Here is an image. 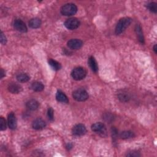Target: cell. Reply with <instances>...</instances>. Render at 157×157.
I'll return each mask as SVG.
<instances>
[{
    "instance_id": "1",
    "label": "cell",
    "mask_w": 157,
    "mask_h": 157,
    "mask_svg": "<svg viewBox=\"0 0 157 157\" xmlns=\"http://www.w3.org/2000/svg\"><path fill=\"white\" fill-rule=\"evenodd\" d=\"M132 19L129 17H123L118 22L115 27V34L119 35L122 33L132 23Z\"/></svg>"
},
{
    "instance_id": "2",
    "label": "cell",
    "mask_w": 157,
    "mask_h": 157,
    "mask_svg": "<svg viewBox=\"0 0 157 157\" xmlns=\"http://www.w3.org/2000/svg\"><path fill=\"white\" fill-rule=\"evenodd\" d=\"M61 14L65 16H71L74 15L77 11V6L73 3H68L63 6L61 8Z\"/></svg>"
},
{
    "instance_id": "3",
    "label": "cell",
    "mask_w": 157,
    "mask_h": 157,
    "mask_svg": "<svg viewBox=\"0 0 157 157\" xmlns=\"http://www.w3.org/2000/svg\"><path fill=\"white\" fill-rule=\"evenodd\" d=\"M87 71L84 68L77 67L71 72V76L76 81H81L85 77Z\"/></svg>"
},
{
    "instance_id": "4",
    "label": "cell",
    "mask_w": 157,
    "mask_h": 157,
    "mask_svg": "<svg viewBox=\"0 0 157 157\" xmlns=\"http://www.w3.org/2000/svg\"><path fill=\"white\" fill-rule=\"evenodd\" d=\"M87 91L84 89H77L73 93V97L77 101H85L88 98Z\"/></svg>"
},
{
    "instance_id": "5",
    "label": "cell",
    "mask_w": 157,
    "mask_h": 157,
    "mask_svg": "<svg viewBox=\"0 0 157 157\" xmlns=\"http://www.w3.org/2000/svg\"><path fill=\"white\" fill-rule=\"evenodd\" d=\"M80 25V22L76 18H70L64 22V26L67 28L73 30L77 29Z\"/></svg>"
},
{
    "instance_id": "6",
    "label": "cell",
    "mask_w": 157,
    "mask_h": 157,
    "mask_svg": "<svg viewBox=\"0 0 157 157\" xmlns=\"http://www.w3.org/2000/svg\"><path fill=\"white\" fill-rule=\"evenodd\" d=\"M73 134L77 136H81L84 135L87 133V129L83 124H77L75 125L72 130Z\"/></svg>"
},
{
    "instance_id": "7",
    "label": "cell",
    "mask_w": 157,
    "mask_h": 157,
    "mask_svg": "<svg viewBox=\"0 0 157 157\" xmlns=\"http://www.w3.org/2000/svg\"><path fill=\"white\" fill-rule=\"evenodd\" d=\"M67 44L70 49L73 50H77L82 47L83 43L80 39H72L68 42Z\"/></svg>"
},
{
    "instance_id": "8",
    "label": "cell",
    "mask_w": 157,
    "mask_h": 157,
    "mask_svg": "<svg viewBox=\"0 0 157 157\" xmlns=\"http://www.w3.org/2000/svg\"><path fill=\"white\" fill-rule=\"evenodd\" d=\"M14 27L16 30L21 33L27 32V27L25 23L21 20L17 19L14 21Z\"/></svg>"
},
{
    "instance_id": "9",
    "label": "cell",
    "mask_w": 157,
    "mask_h": 157,
    "mask_svg": "<svg viewBox=\"0 0 157 157\" xmlns=\"http://www.w3.org/2000/svg\"><path fill=\"white\" fill-rule=\"evenodd\" d=\"M7 124L11 129H15L17 128V119L15 114L13 112H10L8 115Z\"/></svg>"
},
{
    "instance_id": "10",
    "label": "cell",
    "mask_w": 157,
    "mask_h": 157,
    "mask_svg": "<svg viewBox=\"0 0 157 157\" xmlns=\"http://www.w3.org/2000/svg\"><path fill=\"white\" fill-rule=\"evenodd\" d=\"M46 126V123L41 118L34 120L32 123V126L34 129L41 130L44 129Z\"/></svg>"
},
{
    "instance_id": "11",
    "label": "cell",
    "mask_w": 157,
    "mask_h": 157,
    "mask_svg": "<svg viewBox=\"0 0 157 157\" xmlns=\"http://www.w3.org/2000/svg\"><path fill=\"white\" fill-rule=\"evenodd\" d=\"M8 90L13 94H18L22 91V87L17 83H11L8 85Z\"/></svg>"
},
{
    "instance_id": "12",
    "label": "cell",
    "mask_w": 157,
    "mask_h": 157,
    "mask_svg": "<svg viewBox=\"0 0 157 157\" xmlns=\"http://www.w3.org/2000/svg\"><path fill=\"white\" fill-rule=\"evenodd\" d=\"M88 64L90 67V68L91 69L93 72L96 73L98 71V65L97 63V61H96L95 58L93 57H90L88 58Z\"/></svg>"
},
{
    "instance_id": "13",
    "label": "cell",
    "mask_w": 157,
    "mask_h": 157,
    "mask_svg": "<svg viewBox=\"0 0 157 157\" xmlns=\"http://www.w3.org/2000/svg\"><path fill=\"white\" fill-rule=\"evenodd\" d=\"M26 106L31 111H35L38 109L39 106V103L35 99H31L26 104Z\"/></svg>"
},
{
    "instance_id": "14",
    "label": "cell",
    "mask_w": 157,
    "mask_h": 157,
    "mask_svg": "<svg viewBox=\"0 0 157 157\" xmlns=\"http://www.w3.org/2000/svg\"><path fill=\"white\" fill-rule=\"evenodd\" d=\"M91 129L94 132L96 133H102L105 129V126L101 122H97L94 123L91 126Z\"/></svg>"
},
{
    "instance_id": "15",
    "label": "cell",
    "mask_w": 157,
    "mask_h": 157,
    "mask_svg": "<svg viewBox=\"0 0 157 157\" xmlns=\"http://www.w3.org/2000/svg\"><path fill=\"white\" fill-rule=\"evenodd\" d=\"M56 99L58 101L63 103H68L69 100L67 95L61 91H58L56 94Z\"/></svg>"
},
{
    "instance_id": "16",
    "label": "cell",
    "mask_w": 157,
    "mask_h": 157,
    "mask_svg": "<svg viewBox=\"0 0 157 157\" xmlns=\"http://www.w3.org/2000/svg\"><path fill=\"white\" fill-rule=\"evenodd\" d=\"M41 20L38 18H34L30 20L29 27L33 29H36L41 27Z\"/></svg>"
},
{
    "instance_id": "17",
    "label": "cell",
    "mask_w": 157,
    "mask_h": 157,
    "mask_svg": "<svg viewBox=\"0 0 157 157\" xmlns=\"http://www.w3.org/2000/svg\"><path fill=\"white\" fill-rule=\"evenodd\" d=\"M135 31L138 38V40L139 42L142 44H144V37L143 33L142 31V28L141 27V26L139 25H136L135 27Z\"/></svg>"
},
{
    "instance_id": "18",
    "label": "cell",
    "mask_w": 157,
    "mask_h": 157,
    "mask_svg": "<svg viewBox=\"0 0 157 157\" xmlns=\"http://www.w3.org/2000/svg\"><path fill=\"white\" fill-rule=\"evenodd\" d=\"M31 88L34 91L39 92V91H42L44 90V86L43 84V83L40 82H34L32 83L31 85Z\"/></svg>"
},
{
    "instance_id": "19",
    "label": "cell",
    "mask_w": 157,
    "mask_h": 157,
    "mask_svg": "<svg viewBox=\"0 0 157 157\" xmlns=\"http://www.w3.org/2000/svg\"><path fill=\"white\" fill-rule=\"evenodd\" d=\"M119 99L122 102H127L130 99L129 94L125 90L121 91L118 95Z\"/></svg>"
},
{
    "instance_id": "20",
    "label": "cell",
    "mask_w": 157,
    "mask_h": 157,
    "mask_svg": "<svg viewBox=\"0 0 157 157\" xmlns=\"http://www.w3.org/2000/svg\"><path fill=\"white\" fill-rule=\"evenodd\" d=\"M49 64L51 67V68L55 71H58L61 68V66L60 63H58V61L55 60H52V59H50L49 60Z\"/></svg>"
},
{
    "instance_id": "21",
    "label": "cell",
    "mask_w": 157,
    "mask_h": 157,
    "mask_svg": "<svg viewBox=\"0 0 157 157\" xmlns=\"http://www.w3.org/2000/svg\"><path fill=\"white\" fill-rule=\"evenodd\" d=\"M17 79L20 82H27L30 80V76L25 73H21L17 76Z\"/></svg>"
},
{
    "instance_id": "22",
    "label": "cell",
    "mask_w": 157,
    "mask_h": 157,
    "mask_svg": "<svg viewBox=\"0 0 157 157\" xmlns=\"http://www.w3.org/2000/svg\"><path fill=\"white\" fill-rule=\"evenodd\" d=\"M120 137L123 139H130L135 137V134L133 132H130V131H125V132H123L120 133Z\"/></svg>"
},
{
    "instance_id": "23",
    "label": "cell",
    "mask_w": 157,
    "mask_h": 157,
    "mask_svg": "<svg viewBox=\"0 0 157 157\" xmlns=\"http://www.w3.org/2000/svg\"><path fill=\"white\" fill-rule=\"evenodd\" d=\"M147 8L152 12L156 13L157 12V4L155 3H150L147 4Z\"/></svg>"
},
{
    "instance_id": "24",
    "label": "cell",
    "mask_w": 157,
    "mask_h": 157,
    "mask_svg": "<svg viewBox=\"0 0 157 157\" xmlns=\"http://www.w3.org/2000/svg\"><path fill=\"white\" fill-rule=\"evenodd\" d=\"M7 128V124L5 119L3 117L0 118V128H1V131L6 130Z\"/></svg>"
},
{
    "instance_id": "25",
    "label": "cell",
    "mask_w": 157,
    "mask_h": 157,
    "mask_svg": "<svg viewBox=\"0 0 157 157\" xmlns=\"http://www.w3.org/2000/svg\"><path fill=\"white\" fill-rule=\"evenodd\" d=\"M47 116L49 119L50 121H53L54 119V110L52 108H49L47 111Z\"/></svg>"
},
{
    "instance_id": "26",
    "label": "cell",
    "mask_w": 157,
    "mask_h": 157,
    "mask_svg": "<svg viewBox=\"0 0 157 157\" xmlns=\"http://www.w3.org/2000/svg\"><path fill=\"white\" fill-rule=\"evenodd\" d=\"M0 39H1V43L3 45H5L7 42V39L3 31L1 32V37H0Z\"/></svg>"
},
{
    "instance_id": "27",
    "label": "cell",
    "mask_w": 157,
    "mask_h": 157,
    "mask_svg": "<svg viewBox=\"0 0 157 157\" xmlns=\"http://www.w3.org/2000/svg\"><path fill=\"white\" fill-rule=\"evenodd\" d=\"M126 156H139L140 154L139 152H136V151H132V152H130L128 153H127Z\"/></svg>"
},
{
    "instance_id": "28",
    "label": "cell",
    "mask_w": 157,
    "mask_h": 157,
    "mask_svg": "<svg viewBox=\"0 0 157 157\" xmlns=\"http://www.w3.org/2000/svg\"><path fill=\"white\" fill-rule=\"evenodd\" d=\"M1 74V78H3L5 76V71L3 69L1 70V74Z\"/></svg>"
},
{
    "instance_id": "29",
    "label": "cell",
    "mask_w": 157,
    "mask_h": 157,
    "mask_svg": "<svg viewBox=\"0 0 157 157\" xmlns=\"http://www.w3.org/2000/svg\"><path fill=\"white\" fill-rule=\"evenodd\" d=\"M153 50L155 51V53L156 54L157 53V50H156V45H155L153 47Z\"/></svg>"
}]
</instances>
